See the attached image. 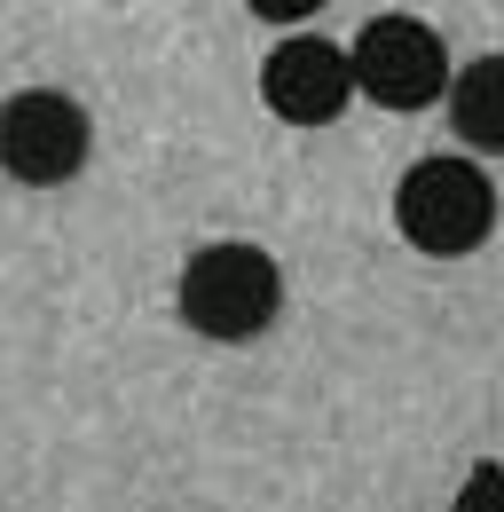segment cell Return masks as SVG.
I'll list each match as a JSON object with an SVG mask.
<instances>
[{
	"mask_svg": "<svg viewBox=\"0 0 504 512\" xmlns=\"http://www.w3.org/2000/svg\"><path fill=\"white\" fill-rule=\"evenodd\" d=\"M347 56H355V87L371 95L378 111H426V103H441L457 87L441 32L418 24V16H371Z\"/></svg>",
	"mask_w": 504,
	"mask_h": 512,
	"instance_id": "cell-3",
	"label": "cell"
},
{
	"mask_svg": "<svg viewBox=\"0 0 504 512\" xmlns=\"http://www.w3.org/2000/svg\"><path fill=\"white\" fill-rule=\"evenodd\" d=\"M87 111L56 95V87H24V95H8V111H0V158H8V174L16 182H32V190H56L71 182L79 166H87Z\"/></svg>",
	"mask_w": 504,
	"mask_h": 512,
	"instance_id": "cell-4",
	"label": "cell"
},
{
	"mask_svg": "<svg viewBox=\"0 0 504 512\" xmlns=\"http://www.w3.org/2000/svg\"><path fill=\"white\" fill-rule=\"evenodd\" d=\"M449 512H504V465H473L457 481V505Z\"/></svg>",
	"mask_w": 504,
	"mask_h": 512,
	"instance_id": "cell-7",
	"label": "cell"
},
{
	"mask_svg": "<svg viewBox=\"0 0 504 512\" xmlns=\"http://www.w3.org/2000/svg\"><path fill=\"white\" fill-rule=\"evenodd\" d=\"M252 16H268V24H300V16H315L323 0H245Z\"/></svg>",
	"mask_w": 504,
	"mask_h": 512,
	"instance_id": "cell-8",
	"label": "cell"
},
{
	"mask_svg": "<svg viewBox=\"0 0 504 512\" xmlns=\"http://www.w3.org/2000/svg\"><path fill=\"white\" fill-rule=\"evenodd\" d=\"M260 95H268V111H276L284 127H331L363 87H355V56H347V48H331V40H315V32H292V40L268 48Z\"/></svg>",
	"mask_w": 504,
	"mask_h": 512,
	"instance_id": "cell-5",
	"label": "cell"
},
{
	"mask_svg": "<svg viewBox=\"0 0 504 512\" xmlns=\"http://www.w3.org/2000/svg\"><path fill=\"white\" fill-rule=\"evenodd\" d=\"M174 300H182V323L189 331H205V339H260L276 308H284V268L276 253H260V245H197L182 260V284H174Z\"/></svg>",
	"mask_w": 504,
	"mask_h": 512,
	"instance_id": "cell-1",
	"label": "cell"
},
{
	"mask_svg": "<svg viewBox=\"0 0 504 512\" xmlns=\"http://www.w3.org/2000/svg\"><path fill=\"white\" fill-rule=\"evenodd\" d=\"M449 127L481 158H504V56H473L449 87Z\"/></svg>",
	"mask_w": 504,
	"mask_h": 512,
	"instance_id": "cell-6",
	"label": "cell"
},
{
	"mask_svg": "<svg viewBox=\"0 0 504 512\" xmlns=\"http://www.w3.org/2000/svg\"><path fill=\"white\" fill-rule=\"evenodd\" d=\"M394 229L434 260H457L473 245H489L497 229V182L473 158H418L394 182Z\"/></svg>",
	"mask_w": 504,
	"mask_h": 512,
	"instance_id": "cell-2",
	"label": "cell"
}]
</instances>
